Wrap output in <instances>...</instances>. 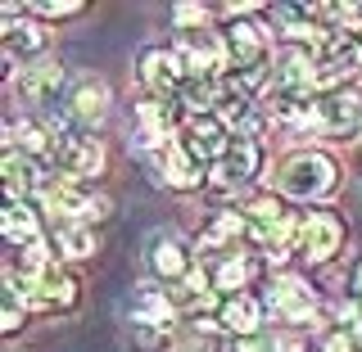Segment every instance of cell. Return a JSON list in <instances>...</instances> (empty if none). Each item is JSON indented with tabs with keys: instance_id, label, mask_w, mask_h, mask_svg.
I'll return each instance as SVG.
<instances>
[{
	"instance_id": "6da1fadb",
	"label": "cell",
	"mask_w": 362,
	"mask_h": 352,
	"mask_svg": "<svg viewBox=\"0 0 362 352\" xmlns=\"http://www.w3.org/2000/svg\"><path fill=\"white\" fill-rule=\"evenodd\" d=\"M335 181H339L335 158H326L317 150H299L276 167V186H281V195H290V199H317V195H326Z\"/></svg>"
},
{
	"instance_id": "7a4b0ae2",
	"label": "cell",
	"mask_w": 362,
	"mask_h": 352,
	"mask_svg": "<svg viewBox=\"0 0 362 352\" xmlns=\"http://www.w3.org/2000/svg\"><path fill=\"white\" fill-rule=\"evenodd\" d=\"M136 73H141V86L150 90L154 99H177V90L190 82V68L181 59L177 50H141V63H136Z\"/></svg>"
},
{
	"instance_id": "3957f363",
	"label": "cell",
	"mask_w": 362,
	"mask_h": 352,
	"mask_svg": "<svg viewBox=\"0 0 362 352\" xmlns=\"http://www.w3.org/2000/svg\"><path fill=\"white\" fill-rule=\"evenodd\" d=\"M313 127H322L331 135H358L362 131V90L335 86L326 95H317V122Z\"/></svg>"
},
{
	"instance_id": "277c9868",
	"label": "cell",
	"mask_w": 362,
	"mask_h": 352,
	"mask_svg": "<svg viewBox=\"0 0 362 352\" xmlns=\"http://www.w3.org/2000/svg\"><path fill=\"white\" fill-rule=\"evenodd\" d=\"M258 167H263V145H258L254 135H231L226 154L218 158V167H213V186L218 190L245 186V181L258 176Z\"/></svg>"
},
{
	"instance_id": "5b68a950",
	"label": "cell",
	"mask_w": 362,
	"mask_h": 352,
	"mask_svg": "<svg viewBox=\"0 0 362 352\" xmlns=\"http://www.w3.org/2000/svg\"><path fill=\"white\" fill-rule=\"evenodd\" d=\"M59 176L68 181H90L100 176V167H105V145L95 140V135H73V140H59Z\"/></svg>"
},
{
	"instance_id": "8992f818",
	"label": "cell",
	"mask_w": 362,
	"mask_h": 352,
	"mask_svg": "<svg viewBox=\"0 0 362 352\" xmlns=\"http://www.w3.org/2000/svg\"><path fill=\"white\" fill-rule=\"evenodd\" d=\"M222 45L235 68H267V32L258 23H226Z\"/></svg>"
},
{
	"instance_id": "52a82bcc",
	"label": "cell",
	"mask_w": 362,
	"mask_h": 352,
	"mask_svg": "<svg viewBox=\"0 0 362 352\" xmlns=\"http://www.w3.org/2000/svg\"><path fill=\"white\" fill-rule=\"evenodd\" d=\"M105 109H109V95H105V82H100V77H77V82L68 86V95H64V118L77 122L82 131L90 127V122L105 118Z\"/></svg>"
},
{
	"instance_id": "ba28073f",
	"label": "cell",
	"mask_w": 362,
	"mask_h": 352,
	"mask_svg": "<svg viewBox=\"0 0 362 352\" xmlns=\"http://www.w3.org/2000/svg\"><path fill=\"white\" fill-rule=\"evenodd\" d=\"M267 312H276V316H286V321H313L317 316V298H313V289L303 285V280H294V276H281V280H272V289H267Z\"/></svg>"
},
{
	"instance_id": "9c48e42d",
	"label": "cell",
	"mask_w": 362,
	"mask_h": 352,
	"mask_svg": "<svg viewBox=\"0 0 362 352\" xmlns=\"http://www.w3.org/2000/svg\"><path fill=\"white\" fill-rule=\"evenodd\" d=\"M181 145H186V150L195 154L199 163H209V158H222V154H226L231 135H226V127H222L218 113H199V118L186 122V131H181Z\"/></svg>"
},
{
	"instance_id": "30bf717a",
	"label": "cell",
	"mask_w": 362,
	"mask_h": 352,
	"mask_svg": "<svg viewBox=\"0 0 362 352\" xmlns=\"http://www.w3.org/2000/svg\"><path fill=\"white\" fill-rule=\"evenodd\" d=\"M339 244H344V221H339L335 212H313V217L303 221V257H308V262L335 257Z\"/></svg>"
},
{
	"instance_id": "8fae6325",
	"label": "cell",
	"mask_w": 362,
	"mask_h": 352,
	"mask_svg": "<svg viewBox=\"0 0 362 352\" xmlns=\"http://www.w3.org/2000/svg\"><path fill=\"white\" fill-rule=\"evenodd\" d=\"M68 73L54 59H41V63H32V68H23L18 73V95H28V99H59V95H68Z\"/></svg>"
},
{
	"instance_id": "7c38bea8",
	"label": "cell",
	"mask_w": 362,
	"mask_h": 352,
	"mask_svg": "<svg viewBox=\"0 0 362 352\" xmlns=\"http://www.w3.org/2000/svg\"><path fill=\"white\" fill-rule=\"evenodd\" d=\"M5 54L9 59H18V63H41V54H45V28L37 18H9L5 23Z\"/></svg>"
},
{
	"instance_id": "4fadbf2b",
	"label": "cell",
	"mask_w": 362,
	"mask_h": 352,
	"mask_svg": "<svg viewBox=\"0 0 362 352\" xmlns=\"http://www.w3.org/2000/svg\"><path fill=\"white\" fill-rule=\"evenodd\" d=\"M177 54L186 59L190 77H222V73H218V63H222V41L204 37V32H181Z\"/></svg>"
},
{
	"instance_id": "5bb4252c",
	"label": "cell",
	"mask_w": 362,
	"mask_h": 352,
	"mask_svg": "<svg viewBox=\"0 0 362 352\" xmlns=\"http://www.w3.org/2000/svg\"><path fill=\"white\" fill-rule=\"evenodd\" d=\"M132 321L136 325H168L173 321V298L158 285H150V280H141L132 289Z\"/></svg>"
},
{
	"instance_id": "9a60e30c",
	"label": "cell",
	"mask_w": 362,
	"mask_h": 352,
	"mask_svg": "<svg viewBox=\"0 0 362 352\" xmlns=\"http://www.w3.org/2000/svg\"><path fill=\"white\" fill-rule=\"evenodd\" d=\"M249 240H254L258 248H263L267 257H286L290 248H294V240H303V221L299 217H281V221H272V226H263V231H249Z\"/></svg>"
},
{
	"instance_id": "2e32d148",
	"label": "cell",
	"mask_w": 362,
	"mask_h": 352,
	"mask_svg": "<svg viewBox=\"0 0 362 352\" xmlns=\"http://www.w3.org/2000/svg\"><path fill=\"white\" fill-rule=\"evenodd\" d=\"M145 257H150V271L158 280H181L190 276L186 271V248H181L177 240H168V235H158V240L145 248Z\"/></svg>"
},
{
	"instance_id": "e0dca14e",
	"label": "cell",
	"mask_w": 362,
	"mask_h": 352,
	"mask_svg": "<svg viewBox=\"0 0 362 352\" xmlns=\"http://www.w3.org/2000/svg\"><path fill=\"white\" fill-rule=\"evenodd\" d=\"M163 176L173 181V186H186L190 190V186H199V181H204V167H199V158L177 140V145H168V150H163Z\"/></svg>"
},
{
	"instance_id": "ac0fdd59",
	"label": "cell",
	"mask_w": 362,
	"mask_h": 352,
	"mask_svg": "<svg viewBox=\"0 0 362 352\" xmlns=\"http://www.w3.org/2000/svg\"><path fill=\"white\" fill-rule=\"evenodd\" d=\"M0 226H5V240L28 248L37 244V231H41V217L28 208V203H5V217H0Z\"/></svg>"
},
{
	"instance_id": "d6986e66",
	"label": "cell",
	"mask_w": 362,
	"mask_h": 352,
	"mask_svg": "<svg viewBox=\"0 0 362 352\" xmlns=\"http://www.w3.org/2000/svg\"><path fill=\"white\" fill-rule=\"evenodd\" d=\"M258 321H263V308H258V298H249V293H231V298L222 303V325L235 334H254Z\"/></svg>"
},
{
	"instance_id": "ffe728a7",
	"label": "cell",
	"mask_w": 362,
	"mask_h": 352,
	"mask_svg": "<svg viewBox=\"0 0 362 352\" xmlns=\"http://www.w3.org/2000/svg\"><path fill=\"white\" fill-rule=\"evenodd\" d=\"M54 240H59L54 248H59L64 257H86V253H95V235H90L82 221H64Z\"/></svg>"
},
{
	"instance_id": "44dd1931",
	"label": "cell",
	"mask_w": 362,
	"mask_h": 352,
	"mask_svg": "<svg viewBox=\"0 0 362 352\" xmlns=\"http://www.w3.org/2000/svg\"><path fill=\"white\" fill-rule=\"evenodd\" d=\"M9 150L23 154V158H37V163H41V154L50 150V131L37 127V122H23V127H14V145H9Z\"/></svg>"
},
{
	"instance_id": "7402d4cb",
	"label": "cell",
	"mask_w": 362,
	"mask_h": 352,
	"mask_svg": "<svg viewBox=\"0 0 362 352\" xmlns=\"http://www.w3.org/2000/svg\"><path fill=\"white\" fill-rule=\"evenodd\" d=\"M136 344L145 352H168L173 348V330L168 325H136Z\"/></svg>"
},
{
	"instance_id": "603a6c76",
	"label": "cell",
	"mask_w": 362,
	"mask_h": 352,
	"mask_svg": "<svg viewBox=\"0 0 362 352\" xmlns=\"http://www.w3.org/2000/svg\"><path fill=\"white\" fill-rule=\"evenodd\" d=\"M23 312H28V308H23L14 293H5V312H0V325H5V330H18V325H23Z\"/></svg>"
},
{
	"instance_id": "cb8c5ba5",
	"label": "cell",
	"mask_w": 362,
	"mask_h": 352,
	"mask_svg": "<svg viewBox=\"0 0 362 352\" xmlns=\"http://www.w3.org/2000/svg\"><path fill=\"white\" fill-rule=\"evenodd\" d=\"M77 9H82V5H73V0H45L37 14H41V23H45V18H68V14H77Z\"/></svg>"
},
{
	"instance_id": "d4e9b609",
	"label": "cell",
	"mask_w": 362,
	"mask_h": 352,
	"mask_svg": "<svg viewBox=\"0 0 362 352\" xmlns=\"http://www.w3.org/2000/svg\"><path fill=\"white\" fill-rule=\"evenodd\" d=\"M173 18H177L186 32H195V28H199V18H204V9H199V5H177V9H173Z\"/></svg>"
},
{
	"instance_id": "484cf974",
	"label": "cell",
	"mask_w": 362,
	"mask_h": 352,
	"mask_svg": "<svg viewBox=\"0 0 362 352\" xmlns=\"http://www.w3.org/2000/svg\"><path fill=\"white\" fill-rule=\"evenodd\" d=\"M322 352H349V334H326Z\"/></svg>"
},
{
	"instance_id": "4316f807",
	"label": "cell",
	"mask_w": 362,
	"mask_h": 352,
	"mask_svg": "<svg viewBox=\"0 0 362 352\" xmlns=\"http://www.w3.org/2000/svg\"><path fill=\"white\" fill-rule=\"evenodd\" d=\"M354 293H358V303H362V262L354 267Z\"/></svg>"
},
{
	"instance_id": "83f0119b",
	"label": "cell",
	"mask_w": 362,
	"mask_h": 352,
	"mask_svg": "<svg viewBox=\"0 0 362 352\" xmlns=\"http://www.w3.org/2000/svg\"><path fill=\"white\" fill-rule=\"evenodd\" d=\"M240 352H267L263 344H254V339H245V344H240Z\"/></svg>"
},
{
	"instance_id": "f1b7e54d",
	"label": "cell",
	"mask_w": 362,
	"mask_h": 352,
	"mask_svg": "<svg viewBox=\"0 0 362 352\" xmlns=\"http://www.w3.org/2000/svg\"><path fill=\"white\" fill-rule=\"evenodd\" d=\"M349 316H354V325H358V330H362V303H358V308L349 312Z\"/></svg>"
},
{
	"instance_id": "f546056e",
	"label": "cell",
	"mask_w": 362,
	"mask_h": 352,
	"mask_svg": "<svg viewBox=\"0 0 362 352\" xmlns=\"http://www.w3.org/2000/svg\"><path fill=\"white\" fill-rule=\"evenodd\" d=\"M354 41H358V50H362V28H358V32H354Z\"/></svg>"
},
{
	"instance_id": "4dcf8cb0",
	"label": "cell",
	"mask_w": 362,
	"mask_h": 352,
	"mask_svg": "<svg viewBox=\"0 0 362 352\" xmlns=\"http://www.w3.org/2000/svg\"><path fill=\"white\" fill-rule=\"evenodd\" d=\"M199 352H222V348H199Z\"/></svg>"
}]
</instances>
